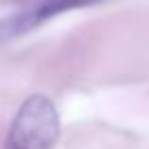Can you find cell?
Instances as JSON below:
<instances>
[{"mask_svg":"<svg viewBox=\"0 0 149 149\" xmlns=\"http://www.w3.org/2000/svg\"><path fill=\"white\" fill-rule=\"evenodd\" d=\"M97 0H41L39 4H33L30 9L22 13H15L9 19L0 22V39H11L33 30L35 26H41L43 22L56 17L65 11H74L80 7H89Z\"/></svg>","mask_w":149,"mask_h":149,"instance_id":"2","label":"cell"},{"mask_svg":"<svg viewBox=\"0 0 149 149\" xmlns=\"http://www.w3.org/2000/svg\"><path fill=\"white\" fill-rule=\"evenodd\" d=\"M61 121L54 102L45 95H30L15 112L4 149H52Z\"/></svg>","mask_w":149,"mask_h":149,"instance_id":"1","label":"cell"}]
</instances>
